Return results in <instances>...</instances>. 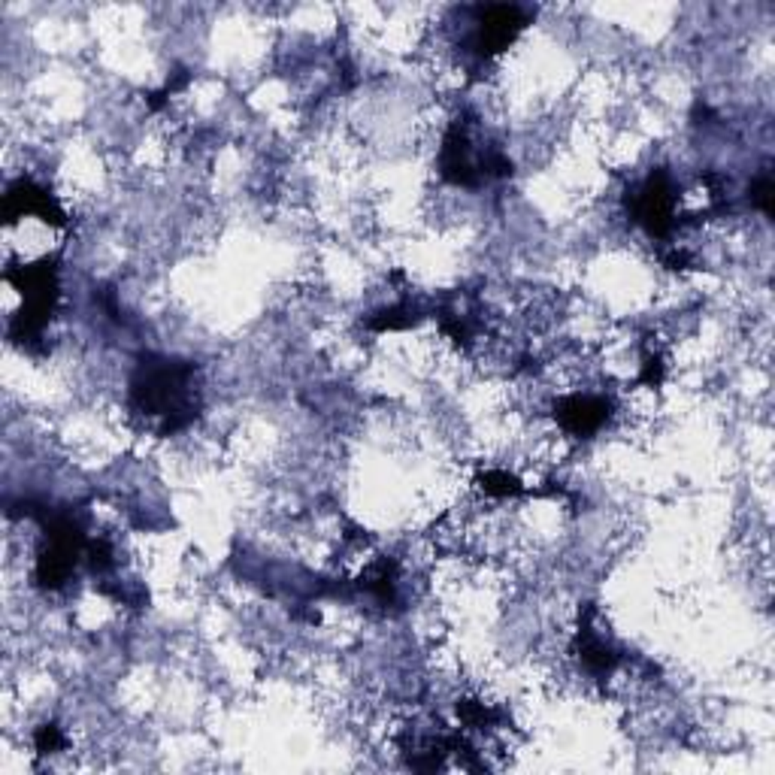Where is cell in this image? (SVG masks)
I'll list each match as a JSON object with an SVG mask.
<instances>
[{
  "label": "cell",
  "instance_id": "obj_1",
  "mask_svg": "<svg viewBox=\"0 0 775 775\" xmlns=\"http://www.w3.org/2000/svg\"><path fill=\"white\" fill-rule=\"evenodd\" d=\"M751 203H757L763 212H772V179L769 176H760L754 185H751Z\"/></svg>",
  "mask_w": 775,
  "mask_h": 775
}]
</instances>
